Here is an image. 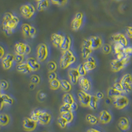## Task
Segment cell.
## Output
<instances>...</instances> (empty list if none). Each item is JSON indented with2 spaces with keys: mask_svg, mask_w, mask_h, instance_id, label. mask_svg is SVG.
<instances>
[{
  "mask_svg": "<svg viewBox=\"0 0 132 132\" xmlns=\"http://www.w3.org/2000/svg\"><path fill=\"white\" fill-rule=\"evenodd\" d=\"M31 26L28 23H24L21 26V32L24 38H29V33Z\"/></svg>",
  "mask_w": 132,
  "mask_h": 132,
  "instance_id": "obj_31",
  "label": "cell"
},
{
  "mask_svg": "<svg viewBox=\"0 0 132 132\" xmlns=\"http://www.w3.org/2000/svg\"><path fill=\"white\" fill-rule=\"evenodd\" d=\"M113 104L117 109L122 110L129 105V99L125 95L121 94L113 99Z\"/></svg>",
  "mask_w": 132,
  "mask_h": 132,
  "instance_id": "obj_10",
  "label": "cell"
},
{
  "mask_svg": "<svg viewBox=\"0 0 132 132\" xmlns=\"http://www.w3.org/2000/svg\"><path fill=\"white\" fill-rule=\"evenodd\" d=\"M86 120L92 125H96L99 122V119L96 116L91 114H88L86 116Z\"/></svg>",
  "mask_w": 132,
  "mask_h": 132,
  "instance_id": "obj_33",
  "label": "cell"
},
{
  "mask_svg": "<svg viewBox=\"0 0 132 132\" xmlns=\"http://www.w3.org/2000/svg\"><path fill=\"white\" fill-rule=\"evenodd\" d=\"M116 1H122V0H116Z\"/></svg>",
  "mask_w": 132,
  "mask_h": 132,
  "instance_id": "obj_62",
  "label": "cell"
},
{
  "mask_svg": "<svg viewBox=\"0 0 132 132\" xmlns=\"http://www.w3.org/2000/svg\"><path fill=\"white\" fill-rule=\"evenodd\" d=\"M48 77V79L50 81V80H52L53 79H57V75L55 72H49Z\"/></svg>",
  "mask_w": 132,
  "mask_h": 132,
  "instance_id": "obj_52",
  "label": "cell"
},
{
  "mask_svg": "<svg viewBox=\"0 0 132 132\" xmlns=\"http://www.w3.org/2000/svg\"><path fill=\"white\" fill-rule=\"evenodd\" d=\"M63 101L64 103L72 104L75 101L73 95L69 93H67L63 95Z\"/></svg>",
  "mask_w": 132,
  "mask_h": 132,
  "instance_id": "obj_34",
  "label": "cell"
},
{
  "mask_svg": "<svg viewBox=\"0 0 132 132\" xmlns=\"http://www.w3.org/2000/svg\"><path fill=\"white\" fill-rule=\"evenodd\" d=\"M99 121L102 124L109 123L112 119V115L108 110H103L101 111L99 116Z\"/></svg>",
  "mask_w": 132,
  "mask_h": 132,
  "instance_id": "obj_18",
  "label": "cell"
},
{
  "mask_svg": "<svg viewBox=\"0 0 132 132\" xmlns=\"http://www.w3.org/2000/svg\"><path fill=\"white\" fill-rule=\"evenodd\" d=\"M78 104L76 101H74L72 104H71V111L72 112L76 111L78 109Z\"/></svg>",
  "mask_w": 132,
  "mask_h": 132,
  "instance_id": "obj_53",
  "label": "cell"
},
{
  "mask_svg": "<svg viewBox=\"0 0 132 132\" xmlns=\"http://www.w3.org/2000/svg\"><path fill=\"white\" fill-rule=\"evenodd\" d=\"M50 1L53 5H55L59 7H63L65 6L68 2V0H50Z\"/></svg>",
  "mask_w": 132,
  "mask_h": 132,
  "instance_id": "obj_43",
  "label": "cell"
},
{
  "mask_svg": "<svg viewBox=\"0 0 132 132\" xmlns=\"http://www.w3.org/2000/svg\"><path fill=\"white\" fill-rule=\"evenodd\" d=\"M118 127L121 131L127 132L130 129V122L129 119L126 117H122L119 119Z\"/></svg>",
  "mask_w": 132,
  "mask_h": 132,
  "instance_id": "obj_20",
  "label": "cell"
},
{
  "mask_svg": "<svg viewBox=\"0 0 132 132\" xmlns=\"http://www.w3.org/2000/svg\"><path fill=\"white\" fill-rule=\"evenodd\" d=\"M48 47L45 43H41L38 45L36 50L37 59L39 62H43L46 60L49 56Z\"/></svg>",
  "mask_w": 132,
  "mask_h": 132,
  "instance_id": "obj_6",
  "label": "cell"
},
{
  "mask_svg": "<svg viewBox=\"0 0 132 132\" xmlns=\"http://www.w3.org/2000/svg\"><path fill=\"white\" fill-rule=\"evenodd\" d=\"M123 94L122 93L118 91H117L116 89H115L113 87H111L108 88L107 90V95L108 97L111 98V99H114L117 97L119 96V95Z\"/></svg>",
  "mask_w": 132,
  "mask_h": 132,
  "instance_id": "obj_30",
  "label": "cell"
},
{
  "mask_svg": "<svg viewBox=\"0 0 132 132\" xmlns=\"http://www.w3.org/2000/svg\"><path fill=\"white\" fill-rule=\"evenodd\" d=\"M78 96L80 105L83 107H88L92 95L82 90H80L78 92Z\"/></svg>",
  "mask_w": 132,
  "mask_h": 132,
  "instance_id": "obj_11",
  "label": "cell"
},
{
  "mask_svg": "<svg viewBox=\"0 0 132 132\" xmlns=\"http://www.w3.org/2000/svg\"><path fill=\"white\" fill-rule=\"evenodd\" d=\"M79 83L81 90L87 93L89 92L92 88V85L90 80L86 77H80Z\"/></svg>",
  "mask_w": 132,
  "mask_h": 132,
  "instance_id": "obj_16",
  "label": "cell"
},
{
  "mask_svg": "<svg viewBox=\"0 0 132 132\" xmlns=\"http://www.w3.org/2000/svg\"><path fill=\"white\" fill-rule=\"evenodd\" d=\"M50 5L49 0H41L37 2L36 9L38 12H43L48 9Z\"/></svg>",
  "mask_w": 132,
  "mask_h": 132,
  "instance_id": "obj_25",
  "label": "cell"
},
{
  "mask_svg": "<svg viewBox=\"0 0 132 132\" xmlns=\"http://www.w3.org/2000/svg\"><path fill=\"white\" fill-rule=\"evenodd\" d=\"M14 62V55L11 53H7L2 59V65L4 69L9 70L12 67Z\"/></svg>",
  "mask_w": 132,
  "mask_h": 132,
  "instance_id": "obj_12",
  "label": "cell"
},
{
  "mask_svg": "<svg viewBox=\"0 0 132 132\" xmlns=\"http://www.w3.org/2000/svg\"><path fill=\"white\" fill-rule=\"evenodd\" d=\"M123 88V94H128L132 91V75L131 73H126L123 76L120 81Z\"/></svg>",
  "mask_w": 132,
  "mask_h": 132,
  "instance_id": "obj_5",
  "label": "cell"
},
{
  "mask_svg": "<svg viewBox=\"0 0 132 132\" xmlns=\"http://www.w3.org/2000/svg\"><path fill=\"white\" fill-rule=\"evenodd\" d=\"M51 115L48 112L46 111L41 110L38 117L37 123H39L41 125H47L49 124L51 120Z\"/></svg>",
  "mask_w": 132,
  "mask_h": 132,
  "instance_id": "obj_14",
  "label": "cell"
},
{
  "mask_svg": "<svg viewBox=\"0 0 132 132\" xmlns=\"http://www.w3.org/2000/svg\"><path fill=\"white\" fill-rule=\"evenodd\" d=\"M93 51L91 46L89 38L85 39L83 41L81 47V54L84 59L86 60L93 53Z\"/></svg>",
  "mask_w": 132,
  "mask_h": 132,
  "instance_id": "obj_9",
  "label": "cell"
},
{
  "mask_svg": "<svg viewBox=\"0 0 132 132\" xmlns=\"http://www.w3.org/2000/svg\"><path fill=\"white\" fill-rule=\"evenodd\" d=\"M36 33H37V30L36 28L32 26H31L30 31V33H29V38L33 39L36 36Z\"/></svg>",
  "mask_w": 132,
  "mask_h": 132,
  "instance_id": "obj_50",
  "label": "cell"
},
{
  "mask_svg": "<svg viewBox=\"0 0 132 132\" xmlns=\"http://www.w3.org/2000/svg\"><path fill=\"white\" fill-rule=\"evenodd\" d=\"M49 84L51 89L52 90H57L60 87V81L57 79L50 80Z\"/></svg>",
  "mask_w": 132,
  "mask_h": 132,
  "instance_id": "obj_37",
  "label": "cell"
},
{
  "mask_svg": "<svg viewBox=\"0 0 132 132\" xmlns=\"http://www.w3.org/2000/svg\"></svg>",
  "mask_w": 132,
  "mask_h": 132,
  "instance_id": "obj_64",
  "label": "cell"
},
{
  "mask_svg": "<svg viewBox=\"0 0 132 132\" xmlns=\"http://www.w3.org/2000/svg\"><path fill=\"white\" fill-rule=\"evenodd\" d=\"M111 39L114 43H119L126 47L129 44L128 37L122 33H115L111 36Z\"/></svg>",
  "mask_w": 132,
  "mask_h": 132,
  "instance_id": "obj_13",
  "label": "cell"
},
{
  "mask_svg": "<svg viewBox=\"0 0 132 132\" xmlns=\"http://www.w3.org/2000/svg\"><path fill=\"white\" fill-rule=\"evenodd\" d=\"M60 87L65 93L70 92L72 88V84L66 79H62L60 81Z\"/></svg>",
  "mask_w": 132,
  "mask_h": 132,
  "instance_id": "obj_26",
  "label": "cell"
},
{
  "mask_svg": "<svg viewBox=\"0 0 132 132\" xmlns=\"http://www.w3.org/2000/svg\"><path fill=\"white\" fill-rule=\"evenodd\" d=\"M26 63L29 66L31 72H36L40 68L39 62L33 57H29L27 58Z\"/></svg>",
  "mask_w": 132,
  "mask_h": 132,
  "instance_id": "obj_21",
  "label": "cell"
},
{
  "mask_svg": "<svg viewBox=\"0 0 132 132\" xmlns=\"http://www.w3.org/2000/svg\"><path fill=\"white\" fill-rule=\"evenodd\" d=\"M125 31L126 36L129 38L132 39V26L127 27Z\"/></svg>",
  "mask_w": 132,
  "mask_h": 132,
  "instance_id": "obj_51",
  "label": "cell"
},
{
  "mask_svg": "<svg viewBox=\"0 0 132 132\" xmlns=\"http://www.w3.org/2000/svg\"><path fill=\"white\" fill-rule=\"evenodd\" d=\"M24 60V56L17 55V54L14 55V61L18 64L24 62H23Z\"/></svg>",
  "mask_w": 132,
  "mask_h": 132,
  "instance_id": "obj_45",
  "label": "cell"
},
{
  "mask_svg": "<svg viewBox=\"0 0 132 132\" xmlns=\"http://www.w3.org/2000/svg\"><path fill=\"white\" fill-rule=\"evenodd\" d=\"M95 96L98 98V100H102L104 98V93L101 92H98L96 93Z\"/></svg>",
  "mask_w": 132,
  "mask_h": 132,
  "instance_id": "obj_54",
  "label": "cell"
},
{
  "mask_svg": "<svg viewBox=\"0 0 132 132\" xmlns=\"http://www.w3.org/2000/svg\"><path fill=\"white\" fill-rule=\"evenodd\" d=\"M10 121L9 116L5 113L0 114V126H5L8 125Z\"/></svg>",
  "mask_w": 132,
  "mask_h": 132,
  "instance_id": "obj_32",
  "label": "cell"
},
{
  "mask_svg": "<svg viewBox=\"0 0 132 132\" xmlns=\"http://www.w3.org/2000/svg\"><path fill=\"white\" fill-rule=\"evenodd\" d=\"M57 123L60 127L63 129L65 128L69 124V123H68V122L66 121V120L63 118V117H62L61 116L58 117V118L57 119Z\"/></svg>",
  "mask_w": 132,
  "mask_h": 132,
  "instance_id": "obj_42",
  "label": "cell"
},
{
  "mask_svg": "<svg viewBox=\"0 0 132 132\" xmlns=\"http://www.w3.org/2000/svg\"><path fill=\"white\" fill-rule=\"evenodd\" d=\"M35 2H39L40 1H41V0H34Z\"/></svg>",
  "mask_w": 132,
  "mask_h": 132,
  "instance_id": "obj_61",
  "label": "cell"
},
{
  "mask_svg": "<svg viewBox=\"0 0 132 132\" xmlns=\"http://www.w3.org/2000/svg\"><path fill=\"white\" fill-rule=\"evenodd\" d=\"M20 13L23 18L29 20L31 19L36 13V8L32 4L27 3L20 7Z\"/></svg>",
  "mask_w": 132,
  "mask_h": 132,
  "instance_id": "obj_4",
  "label": "cell"
},
{
  "mask_svg": "<svg viewBox=\"0 0 132 132\" xmlns=\"http://www.w3.org/2000/svg\"><path fill=\"white\" fill-rule=\"evenodd\" d=\"M0 97L2 100L5 105H11L13 104V98L7 94H5V93L1 94Z\"/></svg>",
  "mask_w": 132,
  "mask_h": 132,
  "instance_id": "obj_29",
  "label": "cell"
},
{
  "mask_svg": "<svg viewBox=\"0 0 132 132\" xmlns=\"http://www.w3.org/2000/svg\"><path fill=\"white\" fill-rule=\"evenodd\" d=\"M64 35L60 33H53L51 36V40L53 46L56 48L60 47V46L64 39Z\"/></svg>",
  "mask_w": 132,
  "mask_h": 132,
  "instance_id": "obj_23",
  "label": "cell"
},
{
  "mask_svg": "<svg viewBox=\"0 0 132 132\" xmlns=\"http://www.w3.org/2000/svg\"><path fill=\"white\" fill-rule=\"evenodd\" d=\"M89 40L93 51L98 49L103 45V41L99 36H93L89 38Z\"/></svg>",
  "mask_w": 132,
  "mask_h": 132,
  "instance_id": "obj_19",
  "label": "cell"
},
{
  "mask_svg": "<svg viewBox=\"0 0 132 132\" xmlns=\"http://www.w3.org/2000/svg\"><path fill=\"white\" fill-rule=\"evenodd\" d=\"M76 57L71 50L63 51L60 60V67L62 69H66L76 61Z\"/></svg>",
  "mask_w": 132,
  "mask_h": 132,
  "instance_id": "obj_2",
  "label": "cell"
},
{
  "mask_svg": "<svg viewBox=\"0 0 132 132\" xmlns=\"http://www.w3.org/2000/svg\"><path fill=\"white\" fill-rule=\"evenodd\" d=\"M14 51L15 54L25 56L30 54L31 48L28 44L19 42L14 46Z\"/></svg>",
  "mask_w": 132,
  "mask_h": 132,
  "instance_id": "obj_7",
  "label": "cell"
},
{
  "mask_svg": "<svg viewBox=\"0 0 132 132\" xmlns=\"http://www.w3.org/2000/svg\"><path fill=\"white\" fill-rule=\"evenodd\" d=\"M130 57L126 56L122 60L115 59L111 61L110 66L113 72H118L125 68L130 62Z\"/></svg>",
  "mask_w": 132,
  "mask_h": 132,
  "instance_id": "obj_3",
  "label": "cell"
},
{
  "mask_svg": "<svg viewBox=\"0 0 132 132\" xmlns=\"http://www.w3.org/2000/svg\"><path fill=\"white\" fill-rule=\"evenodd\" d=\"M16 69L19 72L23 74L29 73L31 72L26 62H23L18 64L16 67Z\"/></svg>",
  "mask_w": 132,
  "mask_h": 132,
  "instance_id": "obj_24",
  "label": "cell"
},
{
  "mask_svg": "<svg viewBox=\"0 0 132 132\" xmlns=\"http://www.w3.org/2000/svg\"><path fill=\"white\" fill-rule=\"evenodd\" d=\"M125 47L119 43H115L113 47L114 51L116 55H117L119 53L123 52V50Z\"/></svg>",
  "mask_w": 132,
  "mask_h": 132,
  "instance_id": "obj_39",
  "label": "cell"
},
{
  "mask_svg": "<svg viewBox=\"0 0 132 132\" xmlns=\"http://www.w3.org/2000/svg\"><path fill=\"white\" fill-rule=\"evenodd\" d=\"M47 68L49 72H55L57 69L58 66L56 62L54 61H49L47 64Z\"/></svg>",
  "mask_w": 132,
  "mask_h": 132,
  "instance_id": "obj_36",
  "label": "cell"
},
{
  "mask_svg": "<svg viewBox=\"0 0 132 132\" xmlns=\"http://www.w3.org/2000/svg\"><path fill=\"white\" fill-rule=\"evenodd\" d=\"M112 102V99L109 97H107L105 99V103L106 105H110Z\"/></svg>",
  "mask_w": 132,
  "mask_h": 132,
  "instance_id": "obj_56",
  "label": "cell"
},
{
  "mask_svg": "<svg viewBox=\"0 0 132 132\" xmlns=\"http://www.w3.org/2000/svg\"><path fill=\"white\" fill-rule=\"evenodd\" d=\"M115 89H116L117 91H118L119 92L122 93V94H123V86H122L121 84L120 83V82H116L114 84L113 86Z\"/></svg>",
  "mask_w": 132,
  "mask_h": 132,
  "instance_id": "obj_48",
  "label": "cell"
},
{
  "mask_svg": "<svg viewBox=\"0 0 132 132\" xmlns=\"http://www.w3.org/2000/svg\"><path fill=\"white\" fill-rule=\"evenodd\" d=\"M29 88H30V89L33 90V89H34L35 88V85L33 83H31V84H30L29 85Z\"/></svg>",
  "mask_w": 132,
  "mask_h": 132,
  "instance_id": "obj_60",
  "label": "cell"
},
{
  "mask_svg": "<svg viewBox=\"0 0 132 132\" xmlns=\"http://www.w3.org/2000/svg\"><path fill=\"white\" fill-rule=\"evenodd\" d=\"M87 132H102L100 131L99 130L96 129H94V128H90L89 129H88Z\"/></svg>",
  "mask_w": 132,
  "mask_h": 132,
  "instance_id": "obj_58",
  "label": "cell"
},
{
  "mask_svg": "<svg viewBox=\"0 0 132 132\" xmlns=\"http://www.w3.org/2000/svg\"><path fill=\"white\" fill-rule=\"evenodd\" d=\"M123 53L126 56L131 57V56L132 55V46H128L125 47L123 50Z\"/></svg>",
  "mask_w": 132,
  "mask_h": 132,
  "instance_id": "obj_49",
  "label": "cell"
},
{
  "mask_svg": "<svg viewBox=\"0 0 132 132\" xmlns=\"http://www.w3.org/2000/svg\"><path fill=\"white\" fill-rule=\"evenodd\" d=\"M30 80L31 83H33L36 85L39 83L40 81V78L39 76L37 75H33L31 77Z\"/></svg>",
  "mask_w": 132,
  "mask_h": 132,
  "instance_id": "obj_47",
  "label": "cell"
},
{
  "mask_svg": "<svg viewBox=\"0 0 132 132\" xmlns=\"http://www.w3.org/2000/svg\"><path fill=\"white\" fill-rule=\"evenodd\" d=\"M68 77L71 83L73 85H75L78 83L79 78L80 77L79 73L77 71V68H70L69 70Z\"/></svg>",
  "mask_w": 132,
  "mask_h": 132,
  "instance_id": "obj_17",
  "label": "cell"
},
{
  "mask_svg": "<svg viewBox=\"0 0 132 132\" xmlns=\"http://www.w3.org/2000/svg\"><path fill=\"white\" fill-rule=\"evenodd\" d=\"M5 55V51L4 48L1 46H0V59H2V58Z\"/></svg>",
  "mask_w": 132,
  "mask_h": 132,
  "instance_id": "obj_55",
  "label": "cell"
},
{
  "mask_svg": "<svg viewBox=\"0 0 132 132\" xmlns=\"http://www.w3.org/2000/svg\"><path fill=\"white\" fill-rule=\"evenodd\" d=\"M37 123L31 119L30 117H26L23 119V127L24 129L27 132L34 130L37 127Z\"/></svg>",
  "mask_w": 132,
  "mask_h": 132,
  "instance_id": "obj_15",
  "label": "cell"
},
{
  "mask_svg": "<svg viewBox=\"0 0 132 132\" xmlns=\"http://www.w3.org/2000/svg\"><path fill=\"white\" fill-rule=\"evenodd\" d=\"M20 22L19 18L15 14L11 12L5 13L2 21V28L4 32L7 35H12L19 27Z\"/></svg>",
  "mask_w": 132,
  "mask_h": 132,
  "instance_id": "obj_1",
  "label": "cell"
},
{
  "mask_svg": "<svg viewBox=\"0 0 132 132\" xmlns=\"http://www.w3.org/2000/svg\"><path fill=\"white\" fill-rule=\"evenodd\" d=\"M98 101L99 100L95 95H92L89 102L88 107L93 110H96L98 106Z\"/></svg>",
  "mask_w": 132,
  "mask_h": 132,
  "instance_id": "obj_27",
  "label": "cell"
},
{
  "mask_svg": "<svg viewBox=\"0 0 132 132\" xmlns=\"http://www.w3.org/2000/svg\"><path fill=\"white\" fill-rule=\"evenodd\" d=\"M46 97L47 94L45 93L41 92L39 93V99L41 100L44 99V98H45Z\"/></svg>",
  "mask_w": 132,
  "mask_h": 132,
  "instance_id": "obj_57",
  "label": "cell"
},
{
  "mask_svg": "<svg viewBox=\"0 0 132 132\" xmlns=\"http://www.w3.org/2000/svg\"><path fill=\"white\" fill-rule=\"evenodd\" d=\"M61 116L65 119L69 124L71 123L73 121L74 118L73 112L71 111L61 114Z\"/></svg>",
  "mask_w": 132,
  "mask_h": 132,
  "instance_id": "obj_35",
  "label": "cell"
},
{
  "mask_svg": "<svg viewBox=\"0 0 132 132\" xmlns=\"http://www.w3.org/2000/svg\"><path fill=\"white\" fill-rule=\"evenodd\" d=\"M84 21V14L81 12H78L75 14L74 18L71 22V28L75 31L79 30L82 26Z\"/></svg>",
  "mask_w": 132,
  "mask_h": 132,
  "instance_id": "obj_8",
  "label": "cell"
},
{
  "mask_svg": "<svg viewBox=\"0 0 132 132\" xmlns=\"http://www.w3.org/2000/svg\"><path fill=\"white\" fill-rule=\"evenodd\" d=\"M82 65L84 68L85 69L86 72H88L93 71V70H94L97 67L96 63L93 62L88 60H86Z\"/></svg>",
  "mask_w": 132,
  "mask_h": 132,
  "instance_id": "obj_28",
  "label": "cell"
},
{
  "mask_svg": "<svg viewBox=\"0 0 132 132\" xmlns=\"http://www.w3.org/2000/svg\"><path fill=\"white\" fill-rule=\"evenodd\" d=\"M41 111V110H40V109L33 110V111L31 112L30 118L37 123L38 117V116L39 115Z\"/></svg>",
  "mask_w": 132,
  "mask_h": 132,
  "instance_id": "obj_40",
  "label": "cell"
},
{
  "mask_svg": "<svg viewBox=\"0 0 132 132\" xmlns=\"http://www.w3.org/2000/svg\"><path fill=\"white\" fill-rule=\"evenodd\" d=\"M1 87H0V91H1ZM0 94H1V93H0Z\"/></svg>",
  "mask_w": 132,
  "mask_h": 132,
  "instance_id": "obj_63",
  "label": "cell"
},
{
  "mask_svg": "<svg viewBox=\"0 0 132 132\" xmlns=\"http://www.w3.org/2000/svg\"><path fill=\"white\" fill-rule=\"evenodd\" d=\"M59 111L61 114L71 111V105L67 103H64L61 106L60 108Z\"/></svg>",
  "mask_w": 132,
  "mask_h": 132,
  "instance_id": "obj_41",
  "label": "cell"
},
{
  "mask_svg": "<svg viewBox=\"0 0 132 132\" xmlns=\"http://www.w3.org/2000/svg\"><path fill=\"white\" fill-rule=\"evenodd\" d=\"M77 69V71L79 73V76H80V77H85L87 72H86L85 69L84 68L82 64L79 65V66H78Z\"/></svg>",
  "mask_w": 132,
  "mask_h": 132,
  "instance_id": "obj_44",
  "label": "cell"
},
{
  "mask_svg": "<svg viewBox=\"0 0 132 132\" xmlns=\"http://www.w3.org/2000/svg\"><path fill=\"white\" fill-rule=\"evenodd\" d=\"M9 82L7 80L3 79L0 81V87L3 90H6L9 87Z\"/></svg>",
  "mask_w": 132,
  "mask_h": 132,
  "instance_id": "obj_46",
  "label": "cell"
},
{
  "mask_svg": "<svg viewBox=\"0 0 132 132\" xmlns=\"http://www.w3.org/2000/svg\"><path fill=\"white\" fill-rule=\"evenodd\" d=\"M102 50L103 53L106 55L109 54L112 51V47L111 45L108 43L103 44L102 46Z\"/></svg>",
  "mask_w": 132,
  "mask_h": 132,
  "instance_id": "obj_38",
  "label": "cell"
},
{
  "mask_svg": "<svg viewBox=\"0 0 132 132\" xmlns=\"http://www.w3.org/2000/svg\"><path fill=\"white\" fill-rule=\"evenodd\" d=\"M4 105H5V104H4V103H3V101H2V99H1V97H0V111L3 108V107H4Z\"/></svg>",
  "mask_w": 132,
  "mask_h": 132,
  "instance_id": "obj_59",
  "label": "cell"
},
{
  "mask_svg": "<svg viewBox=\"0 0 132 132\" xmlns=\"http://www.w3.org/2000/svg\"><path fill=\"white\" fill-rule=\"evenodd\" d=\"M72 44V38L68 35L64 36V39L63 40L60 46V48L62 51L70 50Z\"/></svg>",
  "mask_w": 132,
  "mask_h": 132,
  "instance_id": "obj_22",
  "label": "cell"
}]
</instances>
